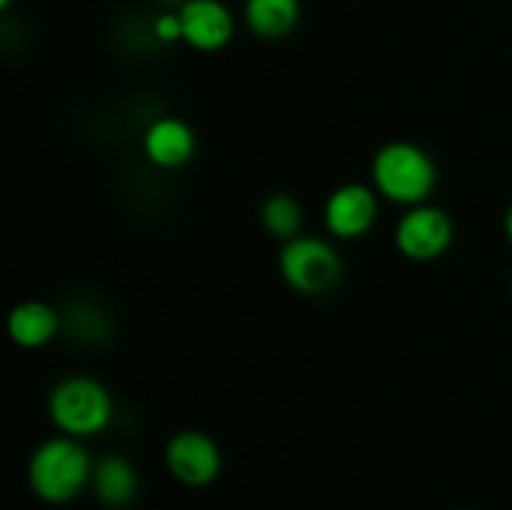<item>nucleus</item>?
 I'll list each match as a JSON object with an SVG mask.
<instances>
[{"label":"nucleus","instance_id":"3","mask_svg":"<svg viewBox=\"0 0 512 510\" xmlns=\"http://www.w3.org/2000/svg\"><path fill=\"white\" fill-rule=\"evenodd\" d=\"M48 415L55 428L70 438H90L113 420V398L100 380L70 375L55 383L48 395Z\"/></svg>","mask_w":512,"mask_h":510},{"label":"nucleus","instance_id":"1","mask_svg":"<svg viewBox=\"0 0 512 510\" xmlns=\"http://www.w3.org/2000/svg\"><path fill=\"white\" fill-rule=\"evenodd\" d=\"M93 460L78 438L58 435L35 448L28 463L30 490L43 503L63 505L78 498L93 478Z\"/></svg>","mask_w":512,"mask_h":510},{"label":"nucleus","instance_id":"16","mask_svg":"<svg viewBox=\"0 0 512 510\" xmlns=\"http://www.w3.org/2000/svg\"><path fill=\"white\" fill-rule=\"evenodd\" d=\"M163 3H170V5H185L188 0H163Z\"/></svg>","mask_w":512,"mask_h":510},{"label":"nucleus","instance_id":"15","mask_svg":"<svg viewBox=\"0 0 512 510\" xmlns=\"http://www.w3.org/2000/svg\"><path fill=\"white\" fill-rule=\"evenodd\" d=\"M505 233H508V240L512 243V208L508 210V215H505Z\"/></svg>","mask_w":512,"mask_h":510},{"label":"nucleus","instance_id":"2","mask_svg":"<svg viewBox=\"0 0 512 510\" xmlns=\"http://www.w3.org/2000/svg\"><path fill=\"white\" fill-rule=\"evenodd\" d=\"M373 185L390 203L415 208L428 203L433 190L438 188V165L428 150L410 140H390L375 153Z\"/></svg>","mask_w":512,"mask_h":510},{"label":"nucleus","instance_id":"4","mask_svg":"<svg viewBox=\"0 0 512 510\" xmlns=\"http://www.w3.org/2000/svg\"><path fill=\"white\" fill-rule=\"evenodd\" d=\"M278 268L288 288L300 295H323L343 278V260L325 238L303 235L283 243Z\"/></svg>","mask_w":512,"mask_h":510},{"label":"nucleus","instance_id":"13","mask_svg":"<svg viewBox=\"0 0 512 510\" xmlns=\"http://www.w3.org/2000/svg\"><path fill=\"white\" fill-rule=\"evenodd\" d=\"M260 223H263L265 233L288 243V240L298 238L303 230V205L290 193L268 195L260 205Z\"/></svg>","mask_w":512,"mask_h":510},{"label":"nucleus","instance_id":"10","mask_svg":"<svg viewBox=\"0 0 512 510\" xmlns=\"http://www.w3.org/2000/svg\"><path fill=\"white\" fill-rule=\"evenodd\" d=\"M60 313L45 300H23L8 313V335L20 348H43L60 333Z\"/></svg>","mask_w":512,"mask_h":510},{"label":"nucleus","instance_id":"6","mask_svg":"<svg viewBox=\"0 0 512 510\" xmlns=\"http://www.w3.org/2000/svg\"><path fill=\"white\" fill-rule=\"evenodd\" d=\"M165 465L178 483L203 488L218 480L223 470V453L208 433L180 430L165 445Z\"/></svg>","mask_w":512,"mask_h":510},{"label":"nucleus","instance_id":"5","mask_svg":"<svg viewBox=\"0 0 512 510\" xmlns=\"http://www.w3.org/2000/svg\"><path fill=\"white\" fill-rule=\"evenodd\" d=\"M455 235L453 218L443 208L423 203L405 210L395 225V245L415 263H430L445 255Z\"/></svg>","mask_w":512,"mask_h":510},{"label":"nucleus","instance_id":"14","mask_svg":"<svg viewBox=\"0 0 512 510\" xmlns=\"http://www.w3.org/2000/svg\"><path fill=\"white\" fill-rule=\"evenodd\" d=\"M155 38L163 40V43H175V40H183V23H180L178 13H165L155 20L153 25Z\"/></svg>","mask_w":512,"mask_h":510},{"label":"nucleus","instance_id":"12","mask_svg":"<svg viewBox=\"0 0 512 510\" xmlns=\"http://www.w3.org/2000/svg\"><path fill=\"white\" fill-rule=\"evenodd\" d=\"M300 20V0H248L245 23L258 38L278 40L293 33Z\"/></svg>","mask_w":512,"mask_h":510},{"label":"nucleus","instance_id":"9","mask_svg":"<svg viewBox=\"0 0 512 510\" xmlns=\"http://www.w3.org/2000/svg\"><path fill=\"white\" fill-rule=\"evenodd\" d=\"M143 150L158 168H180L195 155V133L185 120L158 118L143 133Z\"/></svg>","mask_w":512,"mask_h":510},{"label":"nucleus","instance_id":"17","mask_svg":"<svg viewBox=\"0 0 512 510\" xmlns=\"http://www.w3.org/2000/svg\"><path fill=\"white\" fill-rule=\"evenodd\" d=\"M10 5V0H0V8H8Z\"/></svg>","mask_w":512,"mask_h":510},{"label":"nucleus","instance_id":"11","mask_svg":"<svg viewBox=\"0 0 512 510\" xmlns=\"http://www.w3.org/2000/svg\"><path fill=\"white\" fill-rule=\"evenodd\" d=\"M138 485V470L123 455L108 453L95 460L90 488L105 508H125L133 503L138 495Z\"/></svg>","mask_w":512,"mask_h":510},{"label":"nucleus","instance_id":"7","mask_svg":"<svg viewBox=\"0 0 512 510\" xmlns=\"http://www.w3.org/2000/svg\"><path fill=\"white\" fill-rule=\"evenodd\" d=\"M378 220V190L363 183L338 185L325 200V228L338 240H355L370 233Z\"/></svg>","mask_w":512,"mask_h":510},{"label":"nucleus","instance_id":"8","mask_svg":"<svg viewBox=\"0 0 512 510\" xmlns=\"http://www.w3.org/2000/svg\"><path fill=\"white\" fill-rule=\"evenodd\" d=\"M178 15L183 23V40L203 53L223 50L235 33L233 13L220 0H188L180 5Z\"/></svg>","mask_w":512,"mask_h":510}]
</instances>
